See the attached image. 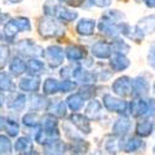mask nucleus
<instances>
[{"label":"nucleus","mask_w":155,"mask_h":155,"mask_svg":"<svg viewBox=\"0 0 155 155\" xmlns=\"http://www.w3.org/2000/svg\"><path fill=\"white\" fill-rule=\"evenodd\" d=\"M38 32L45 38H51V37H57L60 35H63L64 31L58 25V22L52 18L47 16L42 18L38 21Z\"/></svg>","instance_id":"1"},{"label":"nucleus","mask_w":155,"mask_h":155,"mask_svg":"<svg viewBox=\"0 0 155 155\" xmlns=\"http://www.w3.org/2000/svg\"><path fill=\"white\" fill-rule=\"evenodd\" d=\"M103 106L109 112L118 113L120 115H125L129 110L128 102L120 99V98H114L112 94H104L103 96Z\"/></svg>","instance_id":"2"},{"label":"nucleus","mask_w":155,"mask_h":155,"mask_svg":"<svg viewBox=\"0 0 155 155\" xmlns=\"http://www.w3.org/2000/svg\"><path fill=\"white\" fill-rule=\"evenodd\" d=\"M16 50L24 56H28L31 58L44 56V48L35 44L32 40H20L16 44Z\"/></svg>","instance_id":"3"},{"label":"nucleus","mask_w":155,"mask_h":155,"mask_svg":"<svg viewBox=\"0 0 155 155\" xmlns=\"http://www.w3.org/2000/svg\"><path fill=\"white\" fill-rule=\"evenodd\" d=\"M129 112L135 118L150 115V99L145 101L143 97H135L129 104Z\"/></svg>","instance_id":"4"},{"label":"nucleus","mask_w":155,"mask_h":155,"mask_svg":"<svg viewBox=\"0 0 155 155\" xmlns=\"http://www.w3.org/2000/svg\"><path fill=\"white\" fill-rule=\"evenodd\" d=\"M44 56L48 63V66L51 68H56L63 63V58H64V52L60 46H48L45 51H44Z\"/></svg>","instance_id":"5"},{"label":"nucleus","mask_w":155,"mask_h":155,"mask_svg":"<svg viewBox=\"0 0 155 155\" xmlns=\"http://www.w3.org/2000/svg\"><path fill=\"white\" fill-rule=\"evenodd\" d=\"M113 93H115L119 97H128L132 96V80L128 76H123L117 78L112 84Z\"/></svg>","instance_id":"6"},{"label":"nucleus","mask_w":155,"mask_h":155,"mask_svg":"<svg viewBox=\"0 0 155 155\" xmlns=\"http://www.w3.org/2000/svg\"><path fill=\"white\" fill-rule=\"evenodd\" d=\"M134 31L140 38H144L145 35L153 34L155 31V15H148L143 18L137 24Z\"/></svg>","instance_id":"7"},{"label":"nucleus","mask_w":155,"mask_h":155,"mask_svg":"<svg viewBox=\"0 0 155 155\" xmlns=\"http://www.w3.org/2000/svg\"><path fill=\"white\" fill-rule=\"evenodd\" d=\"M149 91H150V83L143 76H138L134 80H132V96L143 97L148 94Z\"/></svg>","instance_id":"8"},{"label":"nucleus","mask_w":155,"mask_h":155,"mask_svg":"<svg viewBox=\"0 0 155 155\" xmlns=\"http://www.w3.org/2000/svg\"><path fill=\"white\" fill-rule=\"evenodd\" d=\"M70 122L83 134H89L92 130L91 123H89V118H87L86 115H82V114H78V113H73L70 117Z\"/></svg>","instance_id":"9"},{"label":"nucleus","mask_w":155,"mask_h":155,"mask_svg":"<svg viewBox=\"0 0 155 155\" xmlns=\"http://www.w3.org/2000/svg\"><path fill=\"white\" fill-rule=\"evenodd\" d=\"M19 88L24 92H37L40 88V78H38V76L32 74L22 77L19 81Z\"/></svg>","instance_id":"10"},{"label":"nucleus","mask_w":155,"mask_h":155,"mask_svg":"<svg viewBox=\"0 0 155 155\" xmlns=\"http://www.w3.org/2000/svg\"><path fill=\"white\" fill-rule=\"evenodd\" d=\"M26 106V96L24 93H14L6 101V107L11 112H20Z\"/></svg>","instance_id":"11"},{"label":"nucleus","mask_w":155,"mask_h":155,"mask_svg":"<svg viewBox=\"0 0 155 155\" xmlns=\"http://www.w3.org/2000/svg\"><path fill=\"white\" fill-rule=\"evenodd\" d=\"M91 52L94 57L97 58H109L113 50H112V45L109 42L106 41H97L96 44H93Z\"/></svg>","instance_id":"12"},{"label":"nucleus","mask_w":155,"mask_h":155,"mask_svg":"<svg viewBox=\"0 0 155 155\" xmlns=\"http://www.w3.org/2000/svg\"><path fill=\"white\" fill-rule=\"evenodd\" d=\"M130 128H132V122L129 120L128 117L122 115L120 118H118L114 122V124L112 127V132H113V134L118 135V137H124L129 133Z\"/></svg>","instance_id":"13"},{"label":"nucleus","mask_w":155,"mask_h":155,"mask_svg":"<svg viewBox=\"0 0 155 155\" xmlns=\"http://www.w3.org/2000/svg\"><path fill=\"white\" fill-rule=\"evenodd\" d=\"M110 67L113 71L115 72H120V71H124L129 67V60L125 57L124 54H120V52H113V55H110Z\"/></svg>","instance_id":"14"},{"label":"nucleus","mask_w":155,"mask_h":155,"mask_svg":"<svg viewBox=\"0 0 155 155\" xmlns=\"http://www.w3.org/2000/svg\"><path fill=\"white\" fill-rule=\"evenodd\" d=\"M64 55L71 62H78L86 57V50L80 45H70L64 48Z\"/></svg>","instance_id":"15"},{"label":"nucleus","mask_w":155,"mask_h":155,"mask_svg":"<svg viewBox=\"0 0 155 155\" xmlns=\"http://www.w3.org/2000/svg\"><path fill=\"white\" fill-rule=\"evenodd\" d=\"M144 148V141L140 138H128L127 140H120V150L125 153H135Z\"/></svg>","instance_id":"16"},{"label":"nucleus","mask_w":155,"mask_h":155,"mask_svg":"<svg viewBox=\"0 0 155 155\" xmlns=\"http://www.w3.org/2000/svg\"><path fill=\"white\" fill-rule=\"evenodd\" d=\"M96 29V21L92 19H81L76 25V31L82 36L93 35Z\"/></svg>","instance_id":"17"},{"label":"nucleus","mask_w":155,"mask_h":155,"mask_svg":"<svg viewBox=\"0 0 155 155\" xmlns=\"http://www.w3.org/2000/svg\"><path fill=\"white\" fill-rule=\"evenodd\" d=\"M155 129V123L150 119H141L137 123L135 127V134L140 138L149 137Z\"/></svg>","instance_id":"18"},{"label":"nucleus","mask_w":155,"mask_h":155,"mask_svg":"<svg viewBox=\"0 0 155 155\" xmlns=\"http://www.w3.org/2000/svg\"><path fill=\"white\" fill-rule=\"evenodd\" d=\"M9 68H10L11 76L19 77L24 72H26V62H25L24 58H21L20 56H15V57L11 58V61L9 63Z\"/></svg>","instance_id":"19"},{"label":"nucleus","mask_w":155,"mask_h":155,"mask_svg":"<svg viewBox=\"0 0 155 155\" xmlns=\"http://www.w3.org/2000/svg\"><path fill=\"white\" fill-rule=\"evenodd\" d=\"M14 149L20 154H32L34 153V143L28 137H20L14 144Z\"/></svg>","instance_id":"20"},{"label":"nucleus","mask_w":155,"mask_h":155,"mask_svg":"<svg viewBox=\"0 0 155 155\" xmlns=\"http://www.w3.org/2000/svg\"><path fill=\"white\" fill-rule=\"evenodd\" d=\"M67 149H68L67 145L60 139L51 141V143H47V144H44V151L46 154H63V153H66Z\"/></svg>","instance_id":"21"},{"label":"nucleus","mask_w":155,"mask_h":155,"mask_svg":"<svg viewBox=\"0 0 155 155\" xmlns=\"http://www.w3.org/2000/svg\"><path fill=\"white\" fill-rule=\"evenodd\" d=\"M26 72L32 76H38L45 72V64L42 61L37 60V57H34L26 62Z\"/></svg>","instance_id":"22"},{"label":"nucleus","mask_w":155,"mask_h":155,"mask_svg":"<svg viewBox=\"0 0 155 155\" xmlns=\"http://www.w3.org/2000/svg\"><path fill=\"white\" fill-rule=\"evenodd\" d=\"M15 83L12 81L11 76L6 72H0V91L2 92H15Z\"/></svg>","instance_id":"23"},{"label":"nucleus","mask_w":155,"mask_h":155,"mask_svg":"<svg viewBox=\"0 0 155 155\" xmlns=\"http://www.w3.org/2000/svg\"><path fill=\"white\" fill-rule=\"evenodd\" d=\"M66 104L68 106V108H70L72 112H78V110H81V108H82L83 104H84V98L82 97V94H81L80 92L73 93V94H71V96L67 98Z\"/></svg>","instance_id":"24"},{"label":"nucleus","mask_w":155,"mask_h":155,"mask_svg":"<svg viewBox=\"0 0 155 155\" xmlns=\"http://www.w3.org/2000/svg\"><path fill=\"white\" fill-rule=\"evenodd\" d=\"M101 110H102L101 102L97 99H92L86 107V117L89 119H97L101 115Z\"/></svg>","instance_id":"25"},{"label":"nucleus","mask_w":155,"mask_h":155,"mask_svg":"<svg viewBox=\"0 0 155 155\" xmlns=\"http://www.w3.org/2000/svg\"><path fill=\"white\" fill-rule=\"evenodd\" d=\"M20 31H19L18 26L15 25V22L12 21V19H10V20H8L5 22V25H4V38H5L8 42H12V41H14L15 36Z\"/></svg>","instance_id":"26"},{"label":"nucleus","mask_w":155,"mask_h":155,"mask_svg":"<svg viewBox=\"0 0 155 155\" xmlns=\"http://www.w3.org/2000/svg\"><path fill=\"white\" fill-rule=\"evenodd\" d=\"M48 104H50V101L46 99L44 96H40V94H35L31 97V101H30V108L32 110H42V109H47L48 108Z\"/></svg>","instance_id":"27"},{"label":"nucleus","mask_w":155,"mask_h":155,"mask_svg":"<svg viewBox=\"0 0 155 155\" xmlns=\"http://www.w3.org/2000/svg\"><path fill=\"white\" fill-rule=\"evenodd\" d=\"M42 92L46 96H51L60 92V82L56 78H51V77L46 78L42 84Z\"/></svg>","instance_id":"28"},{"label":"nucleus","mask_w":155,"mask_h":155,"mask_svg":"<svg viewBox=\"0 0 155 155\" xmlns=\"http://www.w3.org/2000/svg\"><path fill=\"white\" fill-rule=\"evenodd\" d=\"M47 109L50 110V113L56 115L57 118H62L67 113V104L64 102L60 101V102H56V103H50Z\"/></svg>","instance_id":"29"},{"label":"nucleus","mask_w":155,"mask_h":155,"mask_svg":"<svg viewBox=\"0 0 155 155\" xmlns=\"http://www.w3.org/2000/svg\"><path fill=\"white\" fill-rule=\"evenodd\" d=\"M101 19L107 20L109 22L118 24V22H122V20L124 19V14H122L119 10H108V11H106L104 14L102 15Z\"/></svg>","instance_id":"30"},{"label":"nucleus","mask_w":155,"mask_h":155,"mask_svg":"<svg viewBox=\"0 0 155 155\" xmlns=\"http://www.w3.org/2000/svg\"><path fill=\"white\" fill-rule=\"evenodd\" d=\"M22 124H25L26 127L36 128L37 125H40V117H38L37 113L29 112L22 117Z\"/></svg>","instance_id":"31"},{"label":"nucleus","mask_w":155,"mask_h":155,"mask_svg":"<svg viewBox=\"0 0 155 155\" xmlns=\"http://www.w3.org/2000/svg\"><path fill=\"white\" fill-rule=\"evenodd\" d=\"M112 45V50L114 51V52H120V54H128L129 52V50H130V46H129L125 41L120 40V38H117V37H114V41L110 42Z\"/></svg>","instance_id":"32"},{"label":"nucleus","mask_w":155,"mask_h":155,"mask_svg":"<svg viewBox=\"0 0 155 155\" xmlns=\"http://www.w3.org/2000/svg\"><path fill=\"white\" fill-rule=\"evenodd\" d=\"M5 132L8 133L9 137H16L19 134V124L15 119H12V118H6V122H5Z\"/></svg>","instance_id":"33"},{"label":"nucleus","mask_w":155,"mask_h":155,"mask_svg":"<svg viewBox=\"0 0 155 155\" xmlns=\"http://www.w3.org/2000/svg\"><path fill=\"white\" fill-rule=\"evenodd\" d=\"M12 21L15 22V25L18 26L19 31H25L28 32L31 30V24H30V20L28 18H22V16H18V18H14Z\"/></svg>","instance_id":"34"},{"label":"nucleus","mask_w":155,"mask_h":155,"mask_svg":"<svg viewBox=\"0 0 155 155\" xmlns=\"http://www.w3.org/2000/svg\"><path fill=\"white\" fill-rule=\"evenodd\" d=\"M12 150H14V145L11 140L5 135H0V154H10Z\"/></svg>","instance_id":"35"},{"label":"nucleus","mask_w":155,"mask_h":155,"mask_svg":"<svg viewBox=\"0 0 155 155\" xmlns=\"http://www.w3.org/2000/svg\"><path fill=\"white\" fill-rule=\"evenodd\" d=\"M77 88V82L71 81L68 78H64L62 82H60V92L61 93H68Z\"/></svg>","instance_id":"36"},{"label":"nucleus","mask_w":155,"mask_h":155,"mask_svg":"<svg viewBox=\"0 0 155 155\" xmlns=\"http://www.w3.org/2000/svg\"><path fill=\"white\" fill-rule=\"evenodd\" d=\"M9 56H10L9 47L6 45H0V70H3L6 66Z\"/></svg>","instance_id":"37"},{"label":"nucleus","mask_w":155,"mask_h":155,"mask_svg":"<svg viewBox=\"0 0 155 155\" xmlns=\"http://www.w3.org/2000/svg\"><path fill=\"white\" fill-rule=\"evenodd\" d=\"M74 143L72 145V153H86L88 150V147L89 144L87 141L82 140V139H77V140H73Z\"/></svg>","instance_id":"38"},{"label":"nucleus","mask_w":155,"mask_h":155,"mask_svg":"<svg viewBox=\"0 0 155 155\" xmlns=\"http://www.w3.org/2000/svg\"><path fill=\"white\" fill-rule=\"evenodd\" d=\"M148 62L150 64V67H153L155 70V45H153L150 47V51L148 54Z\"/></svg>","instance_id":"39"},{"label":"nucleus","mask_w":155,"mask_h":155,"mask_svg":"<svg viewBox=\"0 0 155 155\" xmlns=\"http://www.w3.org/2000/svg\"><path fill=\"white\" fill-rule=\"evenodd\" d=\"M92 5L98 6V8H107L112 4V0H91Z\"/></svg>","instance_id":"40"},{"label":"nucleus","mask_w":155,"mask_h":155,"mask_svg":"<svg viewBox=\"0 0 155 155\" xmlns=\"http://www.w3.org/2000/svg\"><path fill=\"white\" fill-rule=\"evenodd\" d=\"M144 4L148 6V8H153L155 9V0H143Z\"/></svg>","instance_id":"41"},{"label":"nucleus","mask_w":155,"mask_h":155,"mask_svg":"<svg viewBox=\"0 0 155 155\" xmlns=\"http://www.w3.org/2000/svg\"><path fill=\"white\" fill-rule=\"evenodd\" d=\"M5 122H6V118L3 117V115H0V130H4V128H5Z\"/></svg>","instance_id":"42"},{"label":"nucleus","mask_w":155,"mask_h":155,"mask_svg":"<svg viewBox=\"0 0 155 155\" xmlns=\"http://www.w3.org/2000/svg\"><path fill=\"white\" fill-rule=\"evenodd\" d=\"M4 103H5V96L3 94L2 91H0V107H3V106H4Z\"/></svg>","instance_id":"43"},{"label":"nucleus","mask_w":155,"mask_h":155,"mask_svg":"<svg viewBox=\"0 0 155 155\" xmlns=\"http://www.w3.org/2000/svg\"><path fill=\"white\" fill-rule=\"evenodd\" d=\"M9 2H10L11 4H18V3H21L22 0H9Z\"/></svg>","instance_id":"44"},{"label":"nucleus","mask_w":155,"mask_h":155,"mask_svg":"<svg viewBox=\"0 0 155 155\" xmlns=\"http://www.w3.org/2000/svg\"><path fill=\"white\" fill-rule=\"evenodd\" d=\"M153 91H154V93H155V83L153 84Z\"/></svg>","instance_id":"45"},{"label":"nucleus","mask_w":155,"mask_h":155,"mask_svg":"<svg viewBox=\"0 0 155 155\" xmlns=\"http://www.w3.org/2000/svg\"><path fill=\"white\" fill-rule=\"evenodd\" d=\"M153 153H155V145H154V148H153Z\"/></svg>","instance_id":"46"}]
</instances>
